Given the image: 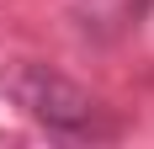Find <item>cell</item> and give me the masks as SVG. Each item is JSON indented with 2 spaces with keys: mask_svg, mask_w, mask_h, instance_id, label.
<instances>
[{
  "mask_svg": "<svg viewBox=\"0 0 154 149\" xmlns=\"http://www.w3.org/2000/svg\"><path fill=\"white\" fill-rule=\"evenodd\" d=\"M5 90H11L43 128H53V133H91L96 117H101V101H96L91 90H80L75 80H64V74L48 69V64H16V69L5 74Z\"/></svg>",
  "mask_w": 154,
  "mask_h": 149,
  "instance_id": "cell-1",
  "label": "cell"
}]
</instances>
